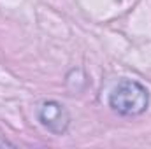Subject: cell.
Instances as JSON below:
<instances>
[{
    "instance_id": "cell-1",
    "label": "cell",
    "mask_w": 151,
    "mask_h": 149,
    "mask_svg": "<svg viewBox=\"0 0 151 149\" xmlns=\"http://www.w3.org/2000/svg\"><path fill=\"white\" fill-rule=\"evenodd\" d=\"M148 104H150L148 90L142 84L128 79L118 82V86L111 91V97H109V105L116 112L125 116H135L144 112Z\"/></svg>"
},
{
    "instance_id": "cell-2",
    "label": "cell",
    "mask_w": 151,
    "mask_h": 149,
    "mask_svg": "<svg viewBox=\"0 0 151 149\" xmlns=\"http://www.w3.org/2000/svg\"><path fill=\"white\" fill-rule=\"evenodd\" d=\"M39 117L44 126H47L53 132H63L67 125V114L63 111V105L56 102H47L40 107Z\"/></svg>"
}]
</instances>
